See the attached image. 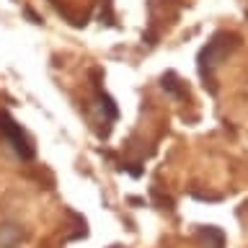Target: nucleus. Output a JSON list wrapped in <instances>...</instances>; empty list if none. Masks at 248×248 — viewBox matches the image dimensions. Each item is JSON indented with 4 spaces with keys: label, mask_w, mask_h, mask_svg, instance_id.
<instances>
[{
    "label": "nucleus",
    "mask_w": 248,
    "mask_h": 248,
    "mask_svg": "<svg viewBox=\"0 0 248 248\" xmlns=\"http://www.w3.org/2000/svg\"><path fill=\"white\" fill-rule=\"evenodd\" d=\"M225 39H228L225 34L215 36L212 42L202 49V54H199V70H202V75H207V70L215 67L217 60H222V54H225Z\"/></svg>",
    "instance_id": "f257e3e1"
},
{
    "label": "nucleus",
    "mask_w": 248,
    "mask_h": 248,
    "mask_svg": "<svg viewBox=\"0 0 248 248\" xmlns=\"http://www.w3.org/2000/svg\"><path fill=\"white\" fill-rule=\"evenodd\" d=\"M0 129L5 132V137L11 140V145L16 147V150H18V153L23 155V158H29V155H31V145H29V140L23 137V132H21L18 127H16V124H13L11 119H8L5 114H0Z\"/></svg>",
    "instance_id": "f03ea898"
}]
</instances>
